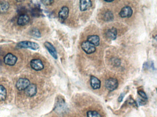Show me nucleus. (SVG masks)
Returning a JSON list of instances; mask_svg holds the SVG:
<instances>
[{"label": "nucleus", "mask_w": 157, "mask_h": 117, "mask_svg": "<svg viewBox=\"0 0 157 117\" xmlns=\"http://www.w3.org/2000/svg\"><path fill=\"white\" fill-rule=\"evenodd\" d=\"M41 2L45 5H50L53 2V1H42Z\"/></svg>", "instance_id": "nucleus-22"}, {"label": "nucleus", "mask_w": 157, "mask_h": 117, "mask_svg": "<svg viewBox=\"0 0 157 117\" xmlns=\"http://www.w3.org/2000/svg\"><path fill=\"white\" fill-rule=\"evenodd\" d=\"M92 6V3L89 0H82L80 1V9L81 11H85Z\"/></svg>", "instance_id": "nucleus-11"}, {"label": "nucleus", "mask_w": 157, "mask_h": 117, "mask_svg": "<svg viewBox=\"0 0 157 117\" xmlns=\"http://www.w3.org/2000/svg\"><path fill=\"white\" fill-rule=\"evenodd\" d=\"M31 67L36 71H40L44 68V65L40 59H33L30 62Z\"/></svg>", "instance_id": "nucleus-6"}, {"label": "nucleus", "mask_w": 157, "mask_h": 117, "mask_svg": "<svg viewBox=\"0 0 157 117\" xmlns=\"http://www.w3.org/2000/svg\"><path fill=\"white\" fill-rule=\"evenodd\" d=\"M90 82V85L92 88L94 90L99 89L101 87V82L99 79L94 76H91Z\"/></svg>", "instance_id": "nucleus-10"}, {"label": "nucleus", "mask_w": 157, "mask_h": 117, "mask_svg": "<svg viewBox=\"0 0 157 117\" xmlns=\"http://www.w3.org/2000/svg\"><path fill=\"white\" fill-rule=\"evenodd\" d=\"M69 13V9L68 7H65V6L62 7L60 11L59 12V17L60 20L64 21L67 18Z\"/></svg>", "instance_id": "nucleus-12"}, {"label": "nucleus", "mask_w": 157, "mask_h": 117, "mask_svg": "<svg viewBox=\"0 0 157 117\" xmlns=\"http://www.w3.org/2000/svg\"><path fill=\"white\" fill-rule=\"evenodd\" d=\"M30 85V81L25 78L19 79L16 84V87L18 90L23 91L26 90V88Z\"/></svg>", "instance_id": "nucleus-4"}, {"label": "nucleus", "mask_w": 157, "mask_h": 117, "mask_svg": "<svg viewBox=\"0 0 157 117\" xmlns=\"http://www.w3.org/2000/svg\"><path fill=\"white\" fill-rule=\"evenodd\" d=\"M81 48L87 54H93L96 51L95 47L88 41H85L82 42L81 44Z\"/></svg>", "instance_id": "nucleus-3"}, {"label": "nucleus", "mask_w": 157, "mask_h": 117, "mask_svg": "<svg viewBox=\"0 0 157 117\" xmlns=\"http://www.w3.org/2000/svg\"><path fill=\"white\" fill-rule=\"evenodd\" d=\"M105 2H112L113 1H105Z\"/></svg>", "instance_id": "nucleus-25"}, {"label": "nucleus", "mask_w": 157, "mask_h": 117, "mask_svg": "<svg viewBox=\"0 0 157 117\" xmlns=\"http://www.w3.org/2000/svg\"><path fill=\"white\" fill-rule=\"evenodd\" d=\"M138 103H139V105H144L146 104V102H145V100L139 99V100H138Z\"/></svg>", "instance_id": "nucleus-23"}, {"label": "nucleus", "mask_w": 157, "mask_h": 117, "mask_svg": "<svg viewBox=\"0 0 157 117\" xmlns=\"http://www.w3.org/2000/svg\"><path fill=\"white\" fill-rule=\"evenodd\" d=\"M30 34L34 37L36 38H40L41 37V34L39 30L37 28H34L31 30L30 31Z\"/></svg>", "instance_id": "nucleus-19"}, {"label": "nucleus", "mask_w": 157, "mask_h": 117, "mask_svg": "<svg viewBox=\"0 0 157 117\" xmlns=\"http://www.w3.org/2000/svg\"><path fill=\"white\" fill-rule=\"evenodd\" d=\"M25 93L27 96L32 97L37 93V87L35 84H30L25 90Z\"/></svg>", "instance_id": "nucleus-8"}, {"label": "nucleus", "mask_w": 157, "mask_h": 117, "mask_svg": "<svg viewBox=\"0 0 157 117\" xmlns=\"http://www.w3.org/2000/svg\"><path fill=\"white\" fill-rule=\"evenodd\" d=\"M87 41L95 47L98 46L100 45V38L97 35H90L87 38Z\"/></svg>", "instance_id": "nucleus-15"}, {"label": "nucleus", "mask_w": 157, "mask_h": 117, "mask_svg": "<svg viewBox=\"0 0 157 117\" xmlns=\"http://www.w3.org/2000/svg\"><path fill=\"white\" fill-rule=\"evenodd\" d=\"M9 8V5L7 2L2 1L0 2V13H5L8 11Z\"/></svg>", "instance_id": "nucleus-16"}, {"label": "nucleus", "mask_w": 157, "mask_h": 117, "mask_svg": "<svg viewBox=\"0 0 157 117\" xmlns=\"http://www.w3.org/2000/svg\"><path fill=\"white\" fill-rule=\"evenodd\" d=\"M16 47L19 49H30L32 50H36L39 49L40 46L36 43L24 41L19 43L17 45Z\"/></svg>", "instance_id": "nucleus-1"}, {"label": "nucleus", "mask_w": 157, "mask_h": 117, "mask_svg": "<svg viewBox=\"0 0 157 117\" xmlns=\"http://www.w3.org/2000/svg\"><path fill=\"white\" fill-rule=\"evenodd\" d=\"M124 96H125V94L124 93H122L120 95V96H119L118 98V101L119 102H121L123 100V98H124Z\"/></svg>", "instance_id": "nucleus-24"}, {"label": "nucleus", "mask_w": 157, "mask_h": 117, "mask_svg": "<svg viewBox=\"0 0 157 117\" xmlns=\"http://www.w3.org/2000/svg\"><path fill=\"white\" fill-rule=\"evenodd\" d=\"M114 18L113 13L111 11H108L105 13L104 16V19L107 22L112 21Z\"/></svg>", "instance_id": "nucleus-18"}, {"label": "nucleus", "mask_w": 157, "mask_h": 117, "mask_svg": "<svg viewBox=\"0 0 157 117\" xmlns=\"http://www.w3.org/2000/svg\"><path fill=\"white\" fill-rule=\"evenodd\" d=\"M133 14L132 9L129 6L124 7L119 12V15L123 18H129Z\"/></svg>", "instance_id": "nucleus-7"}, {"label": "nucleus", "mask_w": 157, "mask_h": 117, "mask_svg": "<svg viewBox=\"0 0 157 117\" xmlns=\"http://www.w3.org/2000/svg\"><path fill=\"white\" fill-rule=\"evenodd\" d=\"M44 46H45V48L47 49V50L49 51V53L51 54V55L55 59H57L58 55H57V51H56L55 48L52 45L51 43H50L49 42H46L44 43Z\"/></svg>", "instance_id": "nucleus-9"}, {"label": "nucleus", "mask_w": 157, "mask_h": 117, "mask_svg": "<svg viewBox=\"0 0 157 117\" xmlns=\"http://www.w3.org/2000/svg\"><path fill=\"white\" fill-rule=\"evenodd\" d=\"M88 117H101L99 112L95 111H89L87 113Z\"/></svg>", "instance_id": "nucleus-20"}, {"label": "nucleus", "mask_w": 157, "mask_h": 117, "mask_svg": "<svg viewBox=\"0 0 157 117\" xmlns=\"http://www.w3.org/2000/svg\"><path fill=\"white\" fill-rule=\"evenodd\" d=\"M138 94H139V95L141 96V97H142V98H143V99H144V100H145L148 99V96H147V95L145 93V92H143V91H138Z\"/></svg>", "instance_id": "nucleus-21"}, {"label": "nucleus", "mask_w": 157, "mask_h": 117, "mask_svg": "<svg viewBox=\"0 0 157 117\" xmlns=\"http://www.w3.org/2000/svg\"><path fill=\"white\" fill-rule=\"evenodd\" d=\"M18 58L15 55L11 53H9L4 58V62L7 65L12 66L15 65L17 62Z\"/></svg>", "instance_id": "nucleus-5"}, {"label": "nucleus", "mask_w": 157, "mask_h": 117, "mask_svg": "<svg viewBox=\"0 0 157 117\" xmlns=\"http://www.w3.org/2000/svg\"><path fill=\"white\" fill-rule=\"evenodd\" d=\"M117 30L114 27L108 29L106 33L107 37L111 40H115L116 39L117 36Z\"/></svg>", "instance_id": "nucleus-14"}, {"label": "nucleus", "mask_w": 157, "mask_h": 117, "mask_svg": "<svg viewBox=\"0 0 157 117\" xmlns=\"http://www.w3.org/2000/svg\"><path fill=\"white\" fill-rule=\"evenodd\" d=\"M118 82L117 80L113 78H110L105 81V87L109 91H113L117 88Z\"/></svg>", "instance_id": "nucleus-2"}, {"label": "nucleus", "mask_w": 157, "mask_h": 117, "mask_svg": "<svg viewBox=\"0 0 157 117\" xmlns=\"http://www.w3.org/2000/svg\"><path fill=\"white\" fill-rule=\"evenodd\" d=\"M7 95L6 88L2 85H0V101H3L6 100Z\"/></svg>", "instance_id": "nucleus-17"}, {"label": "nucleus", "mask_w": 157, "mask_h": 117, "mask_svg": "<svg viewBox=\"0 0 157 117\" xmlns=\"http://www.w3.org/2000/svg\"><path fill=\"white\" fill-rule=\"evenodd\" d=\"M30 21V17L27 15L23 14L19 17L17 24L19 25L25 26Z\"/></svg>", "instance_id": "nucleus-13"}]
</instances>
